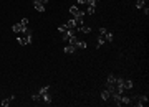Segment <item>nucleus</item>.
Here are the masks:
<instances>
[{
    "mask_svg": "<svg viewBox=\"0 0 149 107\" xmlns=\"http://www.w3.org/2000/svg\"><path fill=\"white\" fill-rule=\"evenodd\" d=\"M75 46H76V48H80V49H86V46H88V45H86V41H85V40H78Z\"/></svg>",
    "mask_w": 149,
    "mask_h": 107,
    "instance_id": "obj_15",
    "label": "nucleus"
},
{
    "mask_svg": "<svg viewBox=\"0 0 149 107\" xmlns=\"http://www.w3.org/2000/svg\"><path fill=\"white\" fill-rule=\"evenodd\" d=\"M33 7H35V10L40 12V13H45V5H42L38 0H33Z\"/></svg>",
    "mask_w": 149,
    "mask_h": 107,
    "instance_id": "obj_5",
    "label": "nucleus"
},
{
    "mask_svg": "<svg viewBox=\"0 0 149 107\" xmlns=\"http://www.w3.org/2000/svg\"><path fill=\"white\" fill-rule=\"evenodd\" d=\"M85 15H86V12H81V10H80V12H78V13H76V15L73 16V18H76V20H80V18H83V16H85Z\"/></svg>",
    "mask_w": 149,
    "mask_h": 107,
    "instance_id": "obj_21",
    "label": "nucleus"
},
{
    "mask_svg": "<svg viewBox=\"0 0 149 107\" xmlns=\"http://www.w3.org/2000/svg\"><path fill=\"white\" fill-rule=\"evenodd\" d=\"M76 46H73V45H66L65 48H63V53H66V54H73L75 51H76Z\"/></svg>",
    "mask_w": 149,
    "mask_h": 107,
    "instance_id": "obj_6",
    "label": "nucleus"
},
{
    "mask_svg": "<svg viewBox=\"0 0 149 107\" xmlns=\"http://www.w3.org/2000/svg\"><path fill=\"white\" fill-rule=\"evenodd\" d=\"M86 3H88L89 7H96V3H98V2H96V0H86Z\"/></svg>",
    "mask_w": 149,
    "mask_h": 107,
    "instance_id": "obj_25",
    "label": "nucleus"
},
{
    "mask_svg": "<svg viewBox=\"0 0 149 107\" xmlns=\"http://www.w3.org/2000/svg\"><path fill=\"white\" fill-rule=\"evenodd\" d=\"M17 41H18V45H22V46H27V40H25V38L18 36V38H17Z\"/></svg>",
    "mask_w": 149,
    "mask_h": 107,
    "instance_id": "obj_20",
    "label": "nucleus"
},
{
    "mask_svg": "<svg viewBox=\"0 0 149 107\" xmlns=\"http://www.w3.org/2000/svg\"><path fill=\"white\" fill-rule=\"evenodd\" d=\"M13 101H15V96H10V97H7V99H3L0 106H2V107H10V104H12Z\"/></svg>",
    "mask_w": 149,
    "mask_h": 107,
    "instance_id": "obj_7",
    "label": "nucleus"
},
{
    "mask_svg": "<svg viewBox=\"0 0 149 107\" xmlns=\"http://www.w3.org/2000/svg\"><path fill=\"white\" fill-rule=\"evenodd\" d=\"M134 101V104H136V107H144L146 104H148V96H134L131 99V102Z\"/></svg>",
    "mask_w": 149,
    "mask_h": 107,
    "instance_id": "obj_2",
    "label": "nucleus"
},
{
    "mask_svg": "<svg viewBox=\"0 0 149 107\" xmlns=\"http://www.w3.org/2000/svg\"><path fill=\"white\" fill-rule=\"evenodd\" d=\"M66 27H68V28H78V21H76V18H70V20L66 21Z\"/></svg>",
    "mask_w": 149,
    "mask_h": 107,
    "instance_id": "obj_9",
    "label": "nucleus"
},
{
    "mask_svg": "<svg viewBox=\"0 0 149 107\" xmlns=\"http://www.w3.org/2000/svg\"><path fill=\"white\" fill-rule=\"evenodd\" d=\"M76 31H78L76 28H68L66 31H63V33H61V40H63V41H68L70 38L76 36Z\"/></svg>",
    "mask_w": 149,
    "mask_h": 107,
    "instance_id": "obj_3",
    "label": "nucleus"
},
{
    "mask_svg": "<svg viewBox=\"0 0 149 107\" xmlns=\"http://www.w3.org/2000/svg\"><path fill=\"white\" fill-rule=\"evenodd\" d=\"M94 12H96V7H89V5H88V10H86V13H89V15H93Z\"/></svg>",
    "mask_w": 149,
    "mask_h": 107,
    "instance_id": "obj_23",
    "label": "nucleus"
},
{
    "mask_svg": "<svg viewBox=\"0 0 149 107\" xmlns=\"http://www.w3.org/2000/svg\"><path fill=\"white\" fill-rule=\"evenodd\" d=\"M98 41H96V48H101L103 45L106 43V40H105V35H98V38H96Z\"/></svg>",
    "mask_w": 149,
    "mask_h": 107,
    "instance_id": "obj_8",
    "label": "nucleus"
},
{
    "mask_svg": "<svg viewBox=\"0 0 149 107\" xmlns=\"http://www.w3.org/2000/svg\"><path fill=\"white\" fill-rule=\"evenodd\" d=\"M42 101H43L46 106H50V104H51V96H50L48 92H45V94H42Z\"/></svg>",
    "mask_w": 149,
    "mask_h": 107,
    "instance_id": "obj_10",
    "label": "nucleus"
},
{
    "mask_svg": "<svg viewBox=\"0 0 149 107\" xmlns=\"http://www.w3.org/2000/svg\"><path fill=\"white\" fill-rule=\"evenodd\" d=\"M78 12H80V8H78V7H75V5H73V7H70V13H71V15H73V16L76 15Z\"/></svg>",
    "mask_w": 149,
    "mask_h": 107,
    "instance_id": "obj_19",
    "label": "nucleus"
},
{
    "mask_svg": "<svg viewBox=\"0 0 149 107\" xmlns=\"http://www.w3.org/2000/svg\"><path fill=\"white\" fill-rule=\"evenodd\" d=\"M32 101H35V102L42 101V94H33V96H32Z\"/></svg>",
    "mask_w": 149,
    "mask_h": 107,
    "instance_id": "obj_22",
    "label": "nucleus"
},
{
    "mask_svg": "<svg viewBox=\"0 0 149 107\" xmlns=\"http://www.w3.org/2000/svg\"><path fill=\"white\" fill-rule=\"evenodd\" d=\"M76 30H80V31H81V33H85V35L91 33V27H86V25H81V27H78Z\"/></svg>",
    "mask_w": 149,
    "mask_h": 107,
    "instance_id": "obj_14",
    "label": "nucleus"
},
{
    "mask_svg": "<svg viewBox=\"0 0 149 107\" xmlns=\"http://www.w3.org/2000/svg\"><path fill=\"white\" fill-rule=\"evenodd\" d=\"M105 40H106L108 43H111L113 40H114V35H113L111 31H106V35H105Z\"/></svg>",
    "mask_w": 149,
    "mask_h": 107,
    "instance_id": "obj_17",
    "label": "nucleus"
},
{
    "mask_svg": "<svg viewBox=\"0 0 149 107\" xmlns=\"http://www.w3.org/2000/svg\"><path fill=\"white\" fill-rule=\"evenodd\" d=\"M132 86H134V82L131 79H124V91L126 89H132Z\"/></svg>",
    "mask_w": 149,
    "mask_h": 107,
    "instance_id": "obj_16",
    "label": "nucleus"
},
{
    "mask_svg": "<svg viewBox=\"0 0 149 107\" xmlns=\"http://www.w3.org/2000/svg\"><path fill=\"white\" fill-rule=\"evenodd\" d=\"M109 97H111V91H108V89H105V91L101 92V99H103V101H105V102H108V101H109Z\"/></svg>",
    "mask_w": 149,
    "mask_h": 107,
    "instance_id": "obj_13",
    "label": "nucleus"
},
{
    "mask_svg": "<svg viewBox=\"0 0 149 107\" xmlns=\"http://www.w3.org/2000/svg\"><path fill=\"white\" fill-rule=\"evenodd\" d=\"M38 2H40V3H42V5H46V3H48L50 0H38Z\"/></svg>",
    "mask_w": 149,
    "mask_h": 107,
    "instance_id": "obj_30",
    "label": "nucleus"
},
{
    "mask_svg": "<svg viewBox=\"0 0 149 107\" xmlns=\"http://www.w3.org/2000/svg\"><path fill=\"white\" fill-rule=\"evenodd\" d=\"M128 104H131V97L124 96V92H123L121 94V106H128Z\"/></svg>",
    "mask_w": 149,
    "mask_h": 107,
    "instance_id": "obj_12",
    "label": "nucleus"
},
{
    "mask_svg": "<svg viewBox=\"0 0 149 107\" xmlns=\"http://www.w3.org/2000/svg\"><path fill=\"white\" fill-rule=\"evenodd\" d=\"M58 30H60L61 33H63V31H66V30H68V27H66V23H65V25H60V27H58Z\"/></svg>",
    "mask_w": 149,
    "mask_h": 107,
    "instance_id": "obj_26",
    "label": "nucleus"
},
{
    "mask_svg": "<svg viewBox=\"0 0 149 107\" xmlns=\"http://www.w3.org/2000/svg\"><path fill=\"white\" fill-rule=\"evenodd\" d=\"M23 28H25V27H23L22 23H15V25L12 27V30H13V33H22Z\"/></svg>",
    "mask_w": 149,
    "mask_h": 107,
    "instance_id": "obj_11",
    "label": "nucleus"
},
{
    "mask_svg": "<svg viewBox=\"0 0 149 107\" xmlns=\"http://www.w3.org/2000/svg\"><path fill=\"white\" fill-rule=\"evenodd\" d=\"M99 35H106V28H105V27L99 28Z\"/></svg>",
    "mask_w": 149,
    "mask_h": 107,
    "instance_id": "obj_29",
    "label": "nucleus"
},
{
    "mask_svg": "<svg viewBox=\"0 0 149 107\" xmlns=\"http://www.w3.org/2000/svg\"><path fill=\"white\" fill-rule=\"evenodd\" d=\"M96 2H99V0H96Z\"/></svg>",
    "mask_w": 149,
    "mask_h": 107,
    "instance_id": "obj_32",
    "label": "nucleus"
},
{
    "mask_svg": "<svg viewBox=\"0 0 149 107\" xmlns=\"http://www.w3.org/2000/svg\"><path fill=\"white\" fill-rule=\"evenodd\" d=\"M106 89L111 92L116 91V76L114 74H108V77H106Z\"/></svg>",
    "mask_w": 149,
    "mask_h": 107,
    "instance_id": "obj_1",
    "label": "nucleus"
},
{
    "mask_svg": "<svg viewBox=\"0 0 149 107\" xmlns=\"http://www.w3.org/2000/svg\"><path fill=\"white\" fill-rule=\"evenodd\" d=\"M143 13H144V15H149V7H148V5L143 7Z\"/></svg>",
    "mask_w": 149,
    "mask_h": 107,
    "instance_id": "obj_28",
    "label": "nucleus"
},
{
    "mask_svg": "<svg viewBox=\"0 0 149 107\" xmlns=\"http://www.w3.org/2000/svg\"><path fill=\"white\" fill-rule=\"evenodd\" d=\"M50 91V86H43L42 89H40V94H45V92H48Z\"/></svg>",
    "mask_w": 149,
    "mask_h": 107,
    "instance_id": "obj_24",
    "label": "nucleus"
},
{
    "mask_svg": "<svg viewBox=\"0 0 149 107\" xmlns=\"http://www.w3.org/2000/svg\"><path fill=\"white\" fill-rule=\"evenodd\" d=\"M78 3H86V0H78Z\"/></svg>",
    "mask_w": 149,
    "mask_h": 107,
    "instance_id": "obj_31",
    "label": "nucleus"
},
{
    "mask_svg": "<svg viewBox=\"0 0 149 107\" xmlns=\"http://www.w3.org/2000/svg\"><path fill=\"white\" fill-rule=\"evenodd\" d=\"M20 23H22L23 27H28V18H22V20H20Z\"/></svg>",
    "mask_w": 149,
    "mask_h": 107,
    "instance_id": "obj_27",
    "label": "nucleus"
},
{
    "mask_svg": "<svg viewBox=\"0 0 149 107\" xmlns=\"http://www.w3.org/2000/svg\"><path fill=\"white\" fill-rule=\"evenodd\" d=\"M146 2L148 0H136V8H141L143 10V7H146Z\"/></svg>",
    "mask_w": 149,
    "mask_h": 107,
    "instance_id": "obj_18",
    "label": "nucleus"
},
{
    "mask_svg": "<svg viewBox=\"0 0 149 107\" xmlns=\"http://www.w3.org/2000/svg\"><path fill=\"white\" fill-rule=\"evenodd\" d=\"M111 101H113V104H114L116 107H121V94L118 91H114V92H111V97H109Z\"/></svg>",
    "mask_w": 149,
    "mask_h": 107,
    "instance_id": "obj_4",
    "label": "nucleus"
}]
</instances>
